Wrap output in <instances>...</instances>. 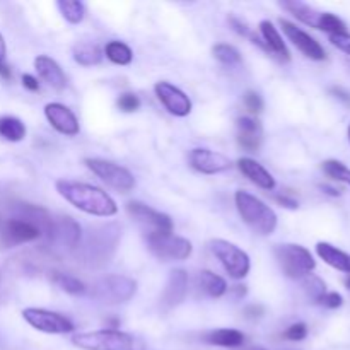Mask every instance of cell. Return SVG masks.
I'll return each mask as SVG.
<instances>
[{"mask_svg":"<svg viewBox=\"0 0 350 350\" xmlns=\"http://www.w3.org/2000/svg\"><path fill=\"white\" fill-rule=\"evenodd\" d=\"M58 195L79 211L96 217H111L118 212L116 202L101 188L82 181L58 180L55 183Z\"/></svg>","mask_w":350,"mask_h":350,"instance_id":"6da1fadb","label":"cell"},{"mask_svg":"<svg viewBox=\"0 0 350 350\" xmlns=\"http://www.w3.org/2000/svg\"><path fill=\"white\" fill-rule=\"evenodd\" d=\"M122 229L116 224L96 226L89 229L84 241L79 243L77 250H81L82 262L88 267H103L113 258L118 248Z\"/></svg>","mask_w":350,"mask_h":350,"instance_id":"7a4b0ae2","label":"cell"},{"mask_svg":"<svg viewBox=\"0 0 350 350\" xmlns=\"http://www.w3.org/2000/svg\"><path fill=\"white\" fill-rule=\"evenodd\" d=\"M236 208L245 221V224L255 234L270 236L277 229V214L255 195L248 191H236L234 195Z\"/></svg>","mask_w":350,"mask_h":350,"instance_id":"3957f363","label":"cell"},{"mask_svg":"<svg viewBox=\"0 0 350 350\" xmlns=\"http://www.w3.org/2000/svg\"><path fill=\"white\" fill-rule=\"evenodd\" d=\"M72 344L82 350H147L142 338L113 328L77 334L72 337Z\"/></svg>","mask_w":350,"mask_h":350,"instance_id":"277c9868","label":"cell"},{"mask_svg":"<svg viewBox=\"0 0 350 350\" xmlns=\"http://www.w3.org/2000/svg\"><path fill=\"white\" fill-rule=\"evenodd\" d=\"M275 258L282 269L284 275L294 280L311 275V272L317 267V262H314L310 250L301 245H277Z\"/></svg>","mask_w":350,"mask_h":350,"instance_id":"5b68a950","label":"cell"},{"mask_svg":"<svg viewBox=\"0 0 350 350\" xmlns=\"http://www.w3.org/2000/svg\"><path fill=\"white\" fill-rule=\"evenodd\" d=\"M137 293V282L126 275H106L96 280L91 296L105 304H122L132 299Z\"/></svg>","mask_w":350,"mask_h":350,"instance_id":"8992f818","label":"cell"},{"mask_svg":"<svg viewBox=\"0 0 350 350\" xmlns=\"http://www.w3.org/2000/svg\"><path fill=\"white\" fill-rule=\"evenodd\" d=\"M208 246H211L215 258L221 262L226 272L229 273V277L241 280L248 275L252 262H250L248 253L243 252L238 245L228 241V239H212Z\"/></svg>","mask_w":350,"mask_h":350,"instance_id":"52a82bcc","label":"cell"},{"mask_svg":"<svg viewBox=\"0 0 350 350\" xmlns=\"http://www.w3.org/2000/svg\"><path fill=\"white\" fill-rule=\"evenodd\" d=\"M146 245L159 260H187L193 252L188 239L173 232H147Z\"/></svg>","mask_w":350,"mask_h":350,"instance_id":"ba28073f","label":"cell"},{"mask_svg":"<svg viewBox=\"0 0 350 350\" xmlns=\"http://www.w3.org/2000/svg\"><path fill=\"white\" fill-rule=\"evenodd\" d=\"M84 163L99 180L105 181L108 187L120 191V193H126V191L135 188V178H133V174L126 167L120 166V164L106 159H98V157H88Z\"/></svg>","mask_w":350,"mask_h":350,"instance_id":"9c48e42d","label":"cell"},{"mask_svg":"<svg viewBox=\"0 0 350 350\" xmlns=\"http://www.w3.org/2000/svg\"><path fill=\"white\" fill-rule=\"evenodd\" d=\"M23 318L34 330L43 332V334L65 335L74 332V323L68 318L55 311L43 310V308H26L23 311Z\"/></svg>","mask_w":350,"mask_h":350,"instance_id":"30bf717a","label":"cell"},{"mask_svg":"<svg viewBox=\"0 0 350 350\" xmlns=\"http://www.w3.org/2000/svg\"><path fill=\"white\" fill-rule=\"evenodd\" d=\"M41 231L23 219L10 217L0 224V250H9L24 243L36 241L41 238Z\"/></svg>","mask_w":350,"mask_h":350,"instance_id":"8fae6325","label":"cell"},{"mask_svg":"<svg viewBox=\"0 0 350 350\" xmlns=\"http://www.w3.org/2000/svg\"><path fill=\"white\" fill-rule=\"evenodd\" d=\"M46 238L53 245V248L77 250L82 238L81 226L74 219L68 217V215L53 217V222H51V228L48 231Z\"/></svg>","mask_w":350,"mask_h":350,"instance_id":"7c38bea8","label":"cell"},{"mask_svg":"<svg viewBox=\"0 0 350 350\" xmlns=\"http://www.w3.org/2000/svg\"><path fill=\"white\" fill-rule=\"evenodd\" d=\"M126 212L139 224L147 229V232H173V221L167 214L156 211L142 202L132 200L126 204Z\"/></svg>","mask_w":350,"mask_h":350,"instance_id":"4fadbf2b","label":"cell"},{"mask_svg":"<svg viewBox=\"0 0 350 350\" xmlns=\"http://www.w3.org/2000/svg\"><path fill=\"white\" fill-rule=\"evenodd\" d=\"M154 92H156L157 99L163 103V106L171 115L183 118V116H188L191 113V99L171 82H157L154 85Z\"/></svg>","mask_w":350,"mask_h":350,"instance_id":"5bb4252c","label":"cell"},{"mask_svg":"<svg viewBox=\"0 0 350 350\" xmlns=\"http://www.w3.org/2000/svg\"><path fill=\"white\" fill-rule=\"evenodd\" d=\"M279 23L280 26H282V31L286 33V36L289 38V41H293L294 46H296L304 57L317 62H321L327 58V51L323 50V46H321L311 34H308L306 31H303L301 27H297L296 24L289 23V21L286 19H280Z\"/></svg>","mask_w":350,"mask_h":350,"instance_id":"9a60e30c","label":"cell"},{"mask_svg":"<svg viewBox=\"0 0 350 350\" xmlns=\"http://www.w3.org/2000/svg\"><path fill=\"white\" fill-rule=\"evenodd\" d=\"M44 116L50 122V125L62 135L74 137L81 132L77 116L68 106L62 105V103H48L44 106Z\"/></svg>","mask_w":350,"mask_h":350,"instance_id":"2e32d148","label":"cell"},{"mask_svg":"<svg viewBox=\"0 0 350 350\" xmlns=\"http://www.w3.org/2000/svg\"><path fill=\"white\" fill-rule=\"evenodd\" d=\"M190 164L193 170L204 174H219L231 167V161L224 154L215 152V150L211 149H202V147L191 150Z\"/></svg>","mask_w":350,"mask_h":350,"instance_id":"e0dca14e","label":"cell"},{"mask_svg":"<svg viewBox=\"0 0 350 350\" xmlns=\"http://www.w3.org/2000/svg\"><path fill=\"white\" fill-rule=\"evenodd\" d=\"M188 293V273L185 270H171L166 287L161 296V304L164 308H176L185 301Z\"/></svg>","mask_w":350,"mask_h":350,"instance_id":"ac0fdd59","label":"cell"},{"mask_svg":"<svg viewBox=\"0 0 350 350\" xmlns=\"http://www.w3.org/2000/svg\"><path fill=\"white\" fill-rule=\"evenodd\" d=\"M262 123L252 116H241L238 120V144L248 152H256L262 146Z\"/></svg>","mask_w":350,"mask_h":350,"instance_id":"d6986e66","label":"cell"},{"mask_svg":"<svg viewBox=\"0 0 350 350\" xmlns=\"http://www.w3.org/2000/svg\"><path fill=\"white\" fill-rule=\"evenodd\" d=\"M34 68H36L38 75L46 82L48 85H51L57 91L67 88V77H65L64 70H62L60 65L53 60L48 55H38L34 58Z\"/></svg>","mask_w":350,"mask_h":350,"instance_id":"ffe728a7","label":"cell"},{"mask_svg":"<svg viewBox=\"0 0 350 350\" xmlns=\"http://www.w3.org/2000/svg\"><path fill=\"white\" fill-rule=\"evenodd\" d=\"M238 167L253 185H256L262 190H273L275 188V178L262 164L252 159V157H241V159H238Z\"/></svg>","mask_w":350,"mask_h":350,"instance_id":"44dd1931","label":"cell"},{"mask_svg":"<svg viewBox=\"0 0 350 350\" xmlns=\"http://www.w3.org/2000/svg\"><path fill=\"white\" fill-rule=\"evenodd\" d=\"M260 33H262L263 44H265L267 51H272V53L282 62L291 60V53L289 50H287L286 43H284V38L280 36L279 29H277L270 21L265 19L260 23Z\"/></svg>","mask_w":350,"mask_h":350,"instance_id":"7402d4cb","label":"cell"},{"mask_svg":"<svg viewBox=\"0 0 350 350\" xmlns=\"http://www.w3.org/2000/svg\"><path fill=\"white\" fill-rule=\"evenodd\" d=\"M317 253L327 265L334 267V269L340 270V272L350 273V255L342 252L337 246L330 245V243L320 241L317 245Z\"/></svg>","mask_w":350,"mask_h":350,"instance_id":"603a6c76","label":"cell"},{"mask_svg":"<svg viewBox=\"0 0 350 350\" xmlns=\"http://www.w3.org/2000/svg\"><path fill=\"white\" fill-rule=\"evenodd\" d=\"M204 340L211 345H217V347L236 349L245 344V334L234 330V328H219V330L207 332L204 335Z\"/></svg>","mask_w":350,"mask_h":350,"instance_id":"cb8c5ba5","label":"cell"},{"mask_svg":"<svg viewBox=\"0 0 350 350\" xmlns=\"http://www.w3.org/2000/svg\"><path fill=\"white\" fill-rule=\"evenodd\" d=\"M280 5L284 7L286 10H289L293 16H296L301 23L308 24L311 27H317L318 29V23H320V16L321 12H318L317 9H313L311 5L304 2H297V0H291V2H280Z\"/></svg>","mask_w":350,"mask_h":350,"instance_id":"d4e9b609","label":"cell"},{"mask_svg":"<svg viewBox=\"0 0 350 350\" xmlns=\"http://www.w3.org/2000/svg\"><path fill=\"white\" fill-rule=\"evenodd\" d=\"M198 286L211 297H222L226 294V291H228L226 280L221 275H217V273L211 272V270H202L198 273Z\"/></svg>","mask_w":350,"mask_h":350,"instance_id":"484cf974","label":"cell"},{"mask_svg":"<svg viewBox=\"0 0 350 350\" xmlns=\"http://www.w3.org/2000/svg\"><path fill=\"white\" fill-rule=\"evenodd\" d=\"M74 60L82 67L101 64L103 51L96 43H79L74 46Z\"/></svg>","mask_w":350,"mask_h":350,"instance_id":"4316f807","label":"cell"},{"mask_svg":"<svg viewBox=\"0 0 350 350\" xmlns=\"http://www.w3.org/2000/svg\"><path fill=\"white\" fill-rule=\"evenodd\" d=\"M0 137L9 142H21L26 137V125L16 116H2L0 118Z\"/></svg>","mask_w":350,"mask_h":350,"instance_id":"83f0119b","label":"cell"},{"mask_svg":"<svg viewBox=\"0 0 350 350\" xmlns=\"http://www.w3.org/2000/svg\"><path fill=\"white\" fill-rule=\"evenodd\" d=\"M105 55L109 62L116 65H130L133 60V53L130 50L129 44H125L123 41H109L105 48Z\"/></svg>","mask_w":350,"mask_h":350,"instance_id":"f1b7e54d","label":"cell"},{"mask_svg":"<svg viewBox=\"0 0 350 350\" xmlns=\"http://www.w3.org/2000/svg\"><path fill=\"white\" fill-rule=\"evenodd\" d=\"M51 280H53L62 291H65L67 294H72V296H81V294L85 293L84 282L79 280L77 277L70 275V273L51 272Z\"/></svg>","mask_w":350,"mask_h":350,"instance_id":"f546056e","label":"cell"},{"mask_svg":"<svg viewBox=\"0 0 350 350\" xmlns=\"http://www.w3.org/2000/svg\"><path fill=\"white\" fill-rule=\"evenodd\" d=\"M57 5L60 9L62 16L65 17V21H68L70 24H79L84 21L85 7L79 0H60Z\"/></svg>","mask_w":350,"mask_h":350,"instance_id":"4dcf8cb0","label":"cell"},{"mask_svg":"<svg viewBox=\"0 0 350 350\" xmlns=\"http://www.w3.org/2000/svg\"><path fill=\"white\" fill-rule=\"evenodd\" d=\"M212 55H214L221 64L229 65V67H231V65L241 64V53H239L238 48L232 46V44H226V43L215 44V46L212 48Z\"/></svg>","mask_w":350,"mask_h":350,"instance_id":"1f68e13d","label":"cell"},{"mask_svg":"<svg viewBox=\"0 0 350 350\" xmlns=\"http://www.w3.org/2000/svg\"><path fill=\"white\" fill-rule=\"evenodd\" d=\"M321 167H323L327 176L334 178V180L337 181H342V183H347L350 187V170L344 163H340V161L337 159H328L321 164Z\"/></svg>","mask_w":350,"mask_h":350,"instance_id":"d6a6232c","label":"cell"},{"mask_svg":"<svg viewBox=\"0 0 350 350\" xmlns=\"http://www.w3.org/2000/svg\"><path fill=\"white\" fill-rule=\"evenodd\" d=\"M318 29L327 31V33H330V36L332 34L347 33V26H345L344 21L332 12H321L320 23H318Z\"/></svg>","mask_w":350,"mask_h":350,"instance_id":"836d02e7","label":"cell"},{"mask_svg":"<svg viewBox=\"0 0 350 350\" xmlns=\"http://www.w3.org/2000/svg\"><path fill=\"white\" fill-rule=\"evenodd\" d=\"M304 287H306L308 294H310L317 303L321 299V296L327 293V286H325L323 280H321L320 277H314V275L304 277Z\"/></svg>","mask_w":350,"mask_h":350,"instance_id":"e575fe53","label":"cell"},{"mask_svg":"<svg viewBox=\"0 0 350 350\" xmlns=\"http://www.w3.org/2000/svg\"><path fill=\"white\" fill-rule=\"evenodd\" d=\"M116 106L123 113H133L140 108V99L139 96L132 94V92H125V94H122L116 99Z\"/></svg>","mask_w":350,"mask_h":350,"instance_id":"d590c367","label":"cell"},{"mask_svg":"<svg viewBox=\"0 0 350 350\" xmlns=\"http://www.w3.org/2000/svg\"><path fill=\"white\" fill-rule=\"evenodd\" d=\"M243 101H245L246 109L253 115H258V113L263 111V99L256 91H246Z\"/></svg>","mask_w":350,"mask_h":350,"instance_id":"8d00e7d4","label":"cell"},{"mask_svg":"<svg viewBox=\"0 0 350 350\" xmlns=\"http://www.w3.org/2000/svg\"><path fill=\"white\" fill-rule=\"evenodd\" d=\"M308 337V327L304 323H294L284 332V338L293 342H301Z\"/></svg>","mask_w":350,"mask_h":350,"instance_id":"74e56055","label":"cell"},{"mask_svg":"<svg viewBox=\"0 0 350 350\" xmlns=\"http://www.w3.org/2000/svg\"><path fill=\"white\" fill-rule=\"evenodd\" d=\"M318 303L323 304L328 310H337V308H340L344 304V299H342V296L338 293H325Z\"/></svg>","mask_w":350,"mask_h":350,"instance_id":"f35d334b","label":"cell"},{"mask_svg":"<svg viewBox=\"0 0 350 350\" xmlns=\"http://www.w3.org/2000/svg\"><path fill=\"white\" fill-rule=\"evenodd\" d=\"M229 24H231V27L238 34H241V36H246V38H252V34H253L252 29H250V26L241 19V17L229 16Z\"/></svg>","mask_w":350,"mask_h":350,"instance_id":"ab89813d","label":"cell"},{"mask_svg":"<svg viewBox=\"0 0 350 350\" xmlns=\"http://www.w3.org/2000/svg\"><path fill=\"white\" fill-rule=\"evenodd\" d=\"M330 41L334 46H337L338 50H342L344 53L350 55V34L342 33V34H332Z\"/></svg>","mask_w":350,"mask_h":350,"instance_id":"60d3db41","label":"cell"},{"mask_svg":"<svg viewBox=\"0 0 350 350\" xmlns=\"http://www.w3.org/2000/svg\"><path fill=\"white\" fill-rule=\"evenodd\" d=\"M275 202H277V204L282 205V207L291 208V211H296V208L299 207V204H297V200H294V198L287 197V195H277Z\"/></svg>","mask_w":350,"mask_h":350,"instance_id":"b9f144b4","label":"cell"},{"mask_svg":"<svg viewBox=\"0 0 350 350\" xmlns=\"http://www.w3.org/2000/svg\"><path fill=\"white\" fill-rule=\"evenodd\" d=\"M263 313H265V310H263V306H260V304H252V306H248L245 310V317L246 318H262Z\"/></svg>","mask_w":350,"mask_h":350,"instance_id":"7bdbcfd3","label":"cell"},{"mask_svg":"<svg viewBox=\"0 0 350 350\" xmlns=\"http://www.w3.org/2000/svg\"><path fill=\"white\" fill-rule=\"evenodd\" d=\"M23 85L26 89H29V91H38L40 89V82H38L36 77H33L31 74H24L23 75Z\"/></svg>","mask_w":350,"mask_h":350,"instance_id":"ee69618b","label":"cell"},{"mask_svg":"<svg viewBox=\"0 0 350 350\" xmlns=\"http://www.w3.org/2000/svg\"><path fill=\"white\" fill-rule=\"evenodd\" d=\"M332 94L335 96V98H338L340 101H344L345 105L350 106V92L345 91V89L342 88H332Z\"/></svg>","mask_w":350,"mask_h":350,"instance_id":"f6af8a7d","label":"cell"},{"mask_svg":"<svg viewBox=\"0 0 350 350\" xmlns=\"http://www.w3.org/2000/svg\"><path fill=\"white\" fill-rule=\"evenodd\" d=\"M0 77H3V79L12 77V74H10V67L2 60V58H0Z\"/></svg>","mask_w":350,"mask_h":350,"instance_id":"bcb514c9","label":"cell"},{"mask_svg":"<svg viewBox=\"0 0 350 350\" xmlns=\"http://www.w3.org/2000/svg\"><path fill=\"white\" fill-rule=\"evenodd\" d=\"M320 188L327 195H332V197H338V195H340V191H338L337 188H332V187H328V185H320Z\"/></svg>","mask_w":350,"mask_h":350,"instance_id":"7dc6e473","label":"cell"},{"mask_svg":"<svg viewBox=\"0 0 350 350\" xmlns=\"http://www.w3.org/2000/svg\"><path fill=\"white\" fill-rule=\"evenodd\" d=\"M5 53H7V46H5V40H3L2 33H0V58H5Z\"/></svg>","mask_w":350,"mask_h":350,"instance_id":"c3c4849f","label":"cell"},{"mask_svg":"<svg viewBox=\"0 0 350 350\" xmlns=\"http://www.w3.org/2000/svg\"><path fill=\"white\" fill-rule=\"evenodd\" d=\"M345 287H347V289L350 291V275L347 277V279H345Z\"/></svg>","mask_w":350,"mask_h":350,"instance_id":"681fc988","label":"cell"},{"mask_svg":"<svg viewBox=\"0 0 350 350\" xmlns=\"http://www.w3.org/2000/svg\"><path fill=\"white\" fill-rule=\"evenodd\" d=\"M248 350H267V349H262V347H252V349H248Z\"/></svg>","mask_w":350,"mask_h":350,"instance_id":"f907efd6","label":"cell"},{"mask_svg":"<svg viewBox=\"0 0 350 350\" xmlns=\"http://www.w3.org/2000/svg\"><path fill=\"white\" fill-rule=\"evenodd\" d=\"M349 139H350V126H349Z\"/></svg>","mask_w":350,"mask_h":350,"instance_id":"816d5d0a","label":"cell"}]
</instances>
